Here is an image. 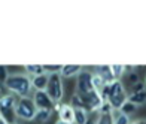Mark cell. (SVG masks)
I'll return each instance as SVG.
<instances>
[{"label":"cell","instance_id":"1","mask_svg":"<svg viewBox=\"0 0 146 124\" xmlns=\"http://www.w3.org/2000/svg\"><path fill=\"white\" fill-rule=\"evenodd\" d=\"M100 96L103 102H108L112 106V109H119L128 99L127 91H125L122 82L119 79H115L110 84H106L104 88L100 91Z\"/></svg>","mask_w":146,"mask_h":124},{"label":"cell","instance_id":"2","mask_svg":"<svg viewBox=\"0 0 146 124\" xmlns=\"http://www.w3.org/2000/svg\"><path fill=\"white\" fill-rule=\"evenodd\" d=\"M5 87L19 97H29L33 90L31 79L27 75H23V73L8 75V78L5 79Z\"/></svg>","mask_w":146,"mask_h":124},{"label":"cell","instance_id":"3","mask_svg":"<svg viewBox=\"0 0 146 124\" xmlns=\"http://www.w3.org/2000/svg\"><path fill=\"white\" fill-rule=\"evenodd\" d=\"M15 106H17V96L15 94L2 96L0 97V118H3L8 124L15 123V120H17Z\"/></svg>","mask_w":146,"mask_h":124},{"label":"cell","instance_id":"4","mask_svg":"<svg viewBox=\"0 0 146 124\" xmlns=\"http://www.w3.org/2000/svg\"><path fill=\"white\" fill-rule=\"evenodd\" d=\"M46 93L51 97L52 102H61L64 96V87H63V78L60 73H52L48 78V85H46Z\"/></svg>","mask_w":146,"mask_h":124},{"label":"cell","instance_id":"5","mask_svg":"<svg viewBox=\"0 0 146 124\" xmlns=\"http://www.w3.org/2000/svg\"><path fill=\"white\" fill-rule=\"evenodd\" d=\"M36 111L37 109L35 106V103H33V99H30V97H19L17 100V106H15L17 118L31 121L35 114H36Z\"/></svg>","mask_w":146,"mask_h":124},{"label":"cell","instance_id":"6","mask_svg":"<svg viewBox=\"0 0 146 124\" xmlns=\"http://www.w3.org/2000/svg\"><path fill=\"white\" fill-rule=\"evenodd\" d=\"M91 79H92V73H91V72L82 69L76 75V91H75V93L84 96V94H88L90 91H92L94 87H92V81Z\"/></svg>","mask_w":146,"mask_h":124},{"label":"cell","instance_id":"7","mask_svg":"<svg viewBox=\"0 0 146 124\" xmlns=\"http://www.w3.org/2000/svg\"><path fill=\"white\" fill-rule=\"evenodd\" d=\"M82 100H84V109L87 112H96V111H100L102 105H103V99L102 96L97 93L96 90L90 91L88 94H84L82 96Z\"/></svg>","mask_w":146,"mask_h":124},{"label":"cell","instance_id":"8","mask_svg":"<svg viewBox=\"0 0 146 124\" xmlns=\"http://www.w3.org/2000/svg\"><path fill=\"white\" fill-rule=\"evenodd\" d=\"M33 103H35L36 109L52 111V108H54V102L51 100V97L48 96L46 91H36L35 96H33Z\"/></svg>","mask_w":146,"mask_h":124},{"label":"cell","instance_id":"9","mask_svg":"<svg viewBox=\"0 0 146 124\" xmlns=\"http://www.w3.org/2000/svg\"><path fill=\"white\" fill-rule=\"evenodd\" d=\"M96 75L100 76L104 81V84H110L115 81V76L112 73V69L109 64H102V66H96Z\"/></svg>","mask_w":146,"mask_h":124},{"label":"cell","instance_id":"10","mask_svg":"<svg viewBox=\"0 0 146 124\" xmlns=\"http://www.w3.org/2000/svg\"><path fill=\"white\" fill-rule=\"evenodd\" d=\"M58 115H60V120L64 123H69V124L75 123V109L70 105H63L61 109L58 111Z\"/></svg>","mask_w":146,"mask_h":124},{"label":"cell","instance_id":"11","mask_svg":"<svg viewBox=\"0 0 146 124\" xmlns=\"http://www.w3.org/2000/svg\"><path fill=\"white\" fill-rule=\"evenodd\" d=\"M48 78H49L48 73H42V75H39V76H33L31 87L35 88L36 91H45L46 90V85H48Z\"/></svg>","mask_w":146,"mask_h":124},{"label":"cell","instance_id":"12","mask_svg":"<svg viewBox=\"0 0 146 124\" xmlns=\"http://www.w3.org/2000/svg\"><path fill=\"white\" fill-rule=\"evenodd\" d=\"M81 70H82L81 64H63L61 72H60V76L61 78H70V76L78 75Z\"/></svg>","mask_w":146,"mask_h":124},{"label":"cell","instance_id":"13","mask_svg":"<svg viewBox=\"0 0 146 124\" xmlns=\"http://www.w3.org/2000/svg\"><path fill=\"white\" fill-rule=\"evenodd\" d=\"M128 102H131L133 105H136V106H142L146 103V90L143 91H139V93H131L128 96Z\"/></svg>","mask_w":146,"mask_h":124},{"label":"cell","instance_id":"14","mask_svg":"<svg viewBox=\"0 0 146 124\" xmlns=\"http://www.w3.org/2000/svg\"><path fill=\"white\" fill-rule=\"evenodd\" d=\"M51 114H52V111H46V109H37L31 121H35V123H37V124H43V123H46V121H48V120L51 118Z\"/></svg>","mask_w":146,"mask_h":124},{"label":"cell","instance_id":"15","mask_svg":"<svg viewBox=\"0 0 146 124\" xmlns=\"http://www.w3.org/2000/svg\"><path fill=\"white\" fill-rule=\"evenodd\" d=\"M88 112L84 109H75V123L73 124H87Z\"/></svg>","mask_w":146,"mask_h":124},{"label":"cell","instance_id":"16","mask_svg":"<svg viewBox=\"0 0 146 124\" xmlns=\"http://www.w3.org/2000/svg\"><path fill=\"white\" fill-rule=\"evenodd\" d=\"M136 109H137V106H136V105H133L131 102H128V100H127V102H125L124 105H122L121 108H119L118 111H119V114L130 117L131 114H134V112H136Z\"/></svg>","mask_w":146,"mask_h":124},{"label":"cell","instance_id":"17","mask_svg":"<svg viewBox=\"0 0 146 124\" xmlns=\"http://www.w3.org/2000/svg\"><path fill=\"white\" fill-rule=\"evenodd\" d=\"M96 124H115V117L113 112L110 114H100L96 120Z\"/></svg>","mask_w":146,"mask_h":124},{"label":"cell","instance_id":"18","mask_svg":"<svg viewBox=\"0 0 146 124\" xmlns=\"http://www.w3.org/2000/svg\"><path fill=\"white\" fill-rule=\"evenodd\" d=\"M25 70H27L30 75H33V76H39V75L45 73L42 64H27V66H25Z\"/></svg>","mask_w":146,"mask_h":124},{"label":"cell","instance_id":"19","mask_svg":"<svg viewBox=\"0 0 146 124\" xmlns=\"http://www.w3.org/2000/svg\"><path fill=\"white\" fill-rule=\"evenodd\" d=\"M92 87H94V90L97 91V93L98 94H100V91L104 88V85H106V84H104V81L102 79V78L100 76H97L96 73H92Z\"/></svg>","mask_w":146,"mask_h":124},{"label":"cell","instance_id":"20","mask_svg":"<svg viewBox=\"0 0 146 124\" xmlns=\"http://www.w3.org/2000/svg\"><path fill=\"white\" fill-rule=\"evenodd\" d=\"M42 66H43V72H45V73L52 75V73H60L63 64H42Z\"/></svg>","mask_w":146,"mask_h":124},{"label":"cell","instance_id":"21","mask_svg":"<svg viewBox=\"0 0 146 124\" xmlns=\"http://www.w3.org/2000/svg\"><path fill=\"white\" fill-rule=\"evenodd\" d=\"M110 69H112V73H113L115 79H119V78L125 73V66L124 64H112Z\"/></svg>","mask_w":146,"mask_h":124},{"label":"cell","instance_id":"22","mask_svg":"<svg viewBox=\"0 0 146 124\" xmlns=\"http://www.w3.org/2000/svg\"><path fill=\"white\" fill-rule=\"evenodd\" d=\"M130 120H128V117L127 115H122V114H119L116 118H115V124H128Z\"/></svg>","mask_w":146,"mask_h":124},{"label":"cell","instance_id":"23","mask_svg":"<svg viewBox=\"0 0 146 124\" xmlns=\"http://www.w3.org/2000/svg\"><path fill=\"white\" fill-rule=\"evenodd\" d=\"M100 114H110V112H113V109H112V106L109 105L108 102H104L103 105H102V108H100V111H98Z\"/></svg>","mask_w":146,"mask_h":124},{"label":"cell","instance_id":"24","mask_svg":"<svg viewBox=\"0 0 146 124\" xmlns=\"http://www.w3.org/2000/svg\"><path fill=\"white\" fill-rule=\"evenodd\" d=\"M128 82L131 84V85H134V84L139 82V75L136 73V72H131V73H128Z\"/></svg>","mask_w":146,"mask_h":124},{"label":"cell","instance_id":"25","mask_svg":"<svg viewBox=\"0 0 146 124\" xmlns=\"http://www.w3.org/2000/svg\"><path fill=\"white\" fill-rule=\"evenodd\" d=\"M145 87H146L145 84L139 81L137 84H134V85H133V91H131V93H139V91H143V90H145Z\"/></svg>","mask_w":146,"mask_h":124},{"label":"cell","instance_id":"26","mask_svg":"<svg viewBox=\"0 0 146 124\" xmlns=\"http://www.w3.org/2000/svg\"><path fill=\"white\" fill-rule=\"evenodd\" d=\"M61 106H63V103H61V102H55V103H54V108H52V111H57V112H58V111L61 109Z\"/></svg>","mask_w":146,"mask_h":124},{"label":"cell","instance_id":"27","mask_svg":"<svg viewBox=\"0 0 146 124\" xmlns=\"http://www.w3.org/2000/svg\"><path fill=\"white\" fill-rule=\"evenodd\" d=\"M128 124H146V120H136V121H131Z\"/></svg>","mask_w":146,"mask_h":124},{"label":"cell","instance_id":"28","mask_svg":"<svg viewBox=\"0 0 146 124\" xmlns=\"http://www.w3.org/2000/svg\"><path fill=\"white\" fill-rule=\"evenodd\" d=\"M55 124H69V123H64V121H61V120H58Z\"/></svg>","mask_w":146,"mask_h":124},{"label":"cell","instance_id":"29","mask_svg":"<svg viewBox=\"0 0 146 124\" xmlns=\"http://www.w3.org/2000/svg\"><path fill=\"white\" fill-rule=\"evenodd\" d=\"M3 96V88H2V84H0V97Z\"/></svg>","mask_w":146,"mask_h":124},{"label":"cell","instance_id":"30","mask_svg":"<svg viewBox=\"0 0 146 124\" xmlns=\"http://www.w3.org/2000/svg\"><path fill=\"white\" fill-rule=\"evenodd\" d=\"M0 124H8V123H6V121H5L3 118H0Z\"/></svg>","mask_w":146,"mask_h":124},{"label":"cell","instance_id":"31","mask_svg":"<svg viewBox=\"0 0 146 124\" xmlns=\"http://www.w3.org/2000/svg\"><path fill=\"white\" fill-rule=\"evenodd\" d=\"M145 85H146V78H145Z\"/></svg>","mask_w":146,"mask_h":124},{"label":"cell","instance_id":"32","mask_svg":"<svg viewBox=\"0 0 146 124\" xmlns=\"http://www.w3.org/2000/svg\"><path fill=\"white\" fill-rule=\"evenodd\" d=\"M12 124H18V123H12Z\"/></svg>","mask_w":146,"mask_h":124}]
</instances>
